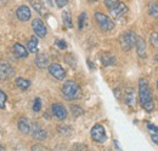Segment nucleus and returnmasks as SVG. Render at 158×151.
Segmentation results:
<instances>
[{
	"instance_id": "nucleus-2",
	"label": "nucleus",
	"mask_w": 158,
	"mask_h": 151,
	"mask_svg": "<svg viewBox=\"0 0 158 151\" xmlns=\"http://www.w3.org/2000/svg\"><path fill=\"white\" fill-rule=\"evenodd\" d=\"M61 92H62L63 98L67 100H76V99L80 98V95H81V90H80L79 85L73 80L66 81L62 86Z\"/></svg>"
},
{
	"instance_id": "nucleus-32",
	"label": "nucleus",
	"mask_w": 158,
	"mask_h": 151,
	"mask_svg": "<svg viewBox=\"0 0 158 151\" xmlns=\"http://www.w3.org/2000/svg\"><path fill=\"white\" fill-rule=\"evenodd\" d=\"M56 46L61 50H64L67 47V44H66L64 40H56Z\"/></svg>"
},
{
	"instance_id": "nucleus-31",
	"label": "nucleus",
	"mask_w": 158,
	"mask_h": 151,
	"mask_svg": "<svg viewBox=\"0 0 158 151\" xmlns=\"http://www.w3.org/2000/svg\"><path fill=\"white\" fill-rule=\"evenodd\" d=\"M33 7L39 12V14H44V5H41L38 1H33Z\"/></svg>"
},
{
	"instance_id": "nucleus-18",
	"label": "nucleus",
	"mask_w": 158,
	"mask_h": 151,
	"mask_svg": "<svg viewBox=\"0 0 158 151\" xmlns=\"http://www.w3.org/2000/svg\"><path fill=\"white\" fill-rule=\"evenodd\" d=\"M28 51L31 53H37L38 52V39L35 37H32L28 40Z\"/></svg>"
},
{
	"instance_id": "nucleus-10",
	"label": "nucleus",
	"mask_w": 158,
	"mask_h": 151,
	"mask_svg": "<svg viewBox=\"0 0 158 151\" xmlns=\"http://www.w3.org/2000/svg\"><path fill=\"white\" fill-rule=\"evenodd\" d=\"M51 111H52V115L55 117H57L59 120H61V121L62 120H66V117H67V110H66V108L62 104H59V103L52 104Z\"/></svg>"
},
{
	"instance_id": "nucleus-23",
	"label": "nucleus",
	"mask_w": 158,
	"mask_h": 151,
	"mask_svg": "<svg viewBox=\"0 0 158 151\" xmlns=\"http://www.w3.org/2000/svg\"><path fill=\"white\" fill-rule=\"evenodd\" d=\"M62 21H63V24H64L67 28H72V27H73L71 15H69L68 12H63V14H62Z\"/></svg>"
},
{
	"instance_id": "nucleus-29",
	"label": "nucleus",
	"mask_w": 158,
	"mask_h": 151,
	"mask_svg": "<svg viewBox=\"0 0 158 151\" xmlns=\"http://www.w3.org/2000/svg\"><path fill=\"white\" fill-rule=\"evenodd\" d=\"M40 109H41V100H40V98H35L34 103H33V111L38 113L40 111Z\"/></svg>"
},
{
	"instance_id": "nucleus-1",
	"label": "nucleus",
	"mask_w": 158,
	"mask_h": 151,
	"mask_svg": "<svg viewBox=\"0 0 158 151\" xmlns=\"http://www.w3.org/2000/svg\"><path fill=\"white\" fill-rule=\"evenodd\" d=\"M139 98L141 106L147 111L151 113L155 109V103H153V97L152 91L150 88V85L146 79H140L139 80Z\"/></svg>"
},
{
	"instance_id": "nucleus-4",
	"label": "nucleus",
	"mask_w": 158,
	"mask_h": 151,
	"mask_svg": "<svg viewBox=\"0 0 158 151\" xmlns=\"http://www.w3.org/2000/svg\"><path fill=\"white\" fill-rule=\"evenodd\" d=\"M95 21L99 24V27L103 32H111L114 29V23L113 21L108 16H106L102 12H95Z\"/></svg>"
},
{
	"instance_id": "nucleus-5",
	"label": "nucleus",
	"mask_w": 158,
	"mask_h": 151,
	"mask_svg": "<svg viewBox=\"0 0 158 151\" xmlns=\"http://www.w3.org/2000/svg\"><path fill=\"white\" fill-rule=\"evenodd\" d=\"M91 138H93V140L94 141H96V143H105L106 140H107V134H106V131H105V128H103V126H101V125H95L93 128H91Z\"/></svg>"
},
{
	"instance_id": "nucleus-8",
	"label": "nucleus",
	"mask_w": 158,
	"mask_h": 151,
	"mask_svg": "<svg viewBox=\"0 0 158 151\" xmlns=\"http://www.w3.org/2000/svg\"><path fill=\"white\" fill-rule=\"evenodd\" d=\"M49 73L51 74V76H54L57 80H63L66 77L64 69L60 64H57V63H52V64L49 65Z\"/></svg>"
},
{
	"instance_id": "nucleus-37",
	"label": "nucleus",
	"mask_w": 158,
	"mask_h": 151,
	"mask_svg": "<svg viewBox=\"0 0 158 151\" xmlns=\"http://www.w3.org/2000/svg\"><path fill=\"white\" fill-rule=\"evenodd\" d=\"M156 59H157V63H158V56H157V58H156Z\"/></svg>"
},
{
	"instance_id": "nucleus-35",
	"label": "nucleus",
	"mask_w": 158,
	"mask_h": 151,
	"mask_svg": "<svg viewBox=\"0 0 158 151\" xmlns=\"http://www.w3.org/2000/svg\"><path fill=\"white\" fill-rule=\"evenodd\" d=\"M4 150H5V148L2 145H0V151H4Z\"/></svg>"
},
{
	"instance_id": "nucleus-27",
	"label": "nucleus",
	"mask_w": 158,
	"mask_h": 151,
	"mask_svg": "<svg viewBox=\"0 0 158 151\" xmlns=\"http://www.w3.org/2000/svg\"><path fill=\"white\" fill-rule=\"evenodd\" d=\"M150 41H151V44H152L153 47H157L158 48V32H155V33L151 34Z\"/></svg>"
},
{
	"instance_id": "nucleus-19",
	"label": "nucleus",
	"mask_w": 158,
	"mask_h": 151,
	"mask_svg": "<svg viewBox=\"0 0 158 151\" xmlns=\"http://www.w3.org/2000/svg\"><path fill=\"white\" fill-rule=\"evenodd\" d=\"M19 130L22 133H24V134H28V133L31 132V126H29L27 118H20V121H19Z\"/></svg>"
},
{
	"instance_id": "nucleus-17",
	"label": "nucleus",
	"mask_w": 158,
	"mask_h": 151,
	"mask_svg": "<svg viewBox=\"0 0 158 151\" xmlns=\"http://www.w3.org/2000/svg\"><path fill=\"white\" fill-rule=\"evenodd\" d=\"M135 46H136V51H138L139 56L141 57V58H145V57H146V44H145L143 39H141V38L136 39Z\"/></svg>"
},
{
	"instance_id": "nucleus-22",
	"label": "nucleus",
	"mask_w": 158,
	"mask_h": 151,
	"mask_svg": "<svg viewBox=\"0 0 158 151\" xmlns=\"http://www.w3.org/2000/svg\"><path fill=\"white\" fill-rule=\"evenodd\" d=\"M148 15L153 18H158V2L151 1L148 5Z\"/></svg>"
},
{
	"instance_id": "nucleus-20",
	"label": "nucleus",
	"mask_w": 158,
	"mask_h": 151,
	"mask_svg": "<svg viewBox=\"0 0 158 151\" xmlns=\"http://www.w3.org/2000/svg\"><path fill=\"white\" fill-rule=\"evenodd\" d=\"M16 86H17L19 88H21L22 91H26V90L29 88L31 81L27 80V79H23V77H19V79H16Z\"/></svg>"
},
{
	"instance_id": "nucleus-30",
	"label": "nucleus",
	"mask_w": 158,
	"mask_h": 151,
	"mask_svg": "<svg viewBox=\"0 0 158 151\" xmlns=\"http://www.w3.org/2000/svg\"><path fill=\"white\" fill-rule=\"evenodd\" d=\"M119 2V0H105V5L108 10H111L112 7H114Z\"/></svg>"
},
{
	"instance_id": "nucleus-38",
	"label": "nucleus",
	"mask_w": 158,
	"mask_h": 151,
	"mask_svg": "<svg viewBox=\"0 0 158 151\" xmlns=\"http://www.w3.org/2000/svg\"><path fill=\"white\" fill-rule=\"evenodd\" d=\"M157 88H158V82H157Z\"/></svg>"
},
{
	"instance_id": "nucleus-25",
	"label": "nucleus",
	"mask_w": 158,
	"mask_h": 151,
	"mask_svg": "<svg viewBox=\"0 0 158 151\" xmlns=\"http://www.w3.org/2000/svg\"><path fill=\"white\" fill-rule=\"evenodd\" d=\"M6 100H7V95H6V93L0 88V109H4V108H5Z\"/></svg>"
},
{
	"instance_id": "nucleus-14",
	"label": "nucleus",
	"mask_w": 158,
	"mask_h": 151,
	"mask_svg": "<svg viewBox=\"0 0 158 151\" xmlns=\"http://www.w3.org/2000/svg\"><path fill=\"white\" fill-rule=\"evenodd\" d=\"M35 65L40 68V69H44L49 65V58L45 53H40V52H37V56H35Z\"/></svg>"
},
{
	"instance_id": "nucleus-34",
	"label": "nucleus",
	"mask_w": 158,
	"mask_h": 151,
	"mask_svg": "<svg viewBox=\"0 0 158 151\" xmlns=\"http://www.w3.org/2000/svg\"><path fill=\"white\" fill-rule=\"evenodd\" d=\"M32 150H46L45 146H41V145H33L32 146Z\"/></svg>"
},
{
	"instance_id": "nucleus-13",
	"label": "nucleus",
	"mask_w": 158,
	"mask_h": 151,
	"mask_svg": "<svg viewBox=\"0 0 158 151\" xmlns=\"http://www.w3.org/2000/svg\"><path fill=\"white\" fill-rule=\"evenodd\" d=\"M100 59H101V63H102L105 67H111V65H114V64L117 63L116 57L113 56L112 53H110V52L102 53L101 57H100Z\"/></svg>"
},
{
	"instance_id": "nucleus-9",
	"label": "nucleus",
	"mask_w": 158,
	"mask_h": 151,
	"mask_svg": "<svg viewBox=\"0 0 158 151\" xmlns=\"http://www.w3.org/2000/svg\"><path fill=\"white\" fill-rule=\"evenodd\" d=\"M110 12H111V15H112L113 17H116V18H120L122 16H124V15L128 12V6H127L124 2L119 1L114 7H112V9L110 10Z\"/></svg>"
},
{
	"instance_id": "nucleus-7",
	"label": "nucleus",
	"mask_w": 158,
	"mask_h": 151,
	"mask_svg": "<svg viewBox=\"0 0 158 151\" xmlns=\"http://www.w3.org/2000/svg\"><path fill=\"white\" fill-rule=\"evenodd\" d=\"M14 68L4 60H0V80H7L14 75Z\"/></svg>"
},
{
	"instance_id": "nucleus-36",
	"label": "nucleus",
	"mask_w": 158,
	"mask_h": 151,
	"mask_svg": "<svg viewBox=\"0 0 158 151\" xmlns=\"http://www.w3.org/2000/svg\"><path fill=\"white\" fill-rule=\"evenodd\" d=\"M89 1H90V2H96L98 0H89Z\"/></svg>"
},
{
	"instance_id": "nucleus-33",
	"label": "nucleus",
	"mask_w": 158,
	"mask_h": 151,
	"mask_svg": "<svg viewBox=\"0 0 158 151\" xmlns=\"http://www.w3.org/2000/svg\"><path fill=\"white\" fill-rule=\"evenodd\" d=\"M67 4H68V0H56V5H57V7H60V9L64 7Z\"/></svg>"
},
{
	"instance_id": "nucleus-11",
	"label": "nucleus",
	"mask_w": 158,
	"mask_h": 151,
	"mask_svg": "<svg viewBox=\"0 0 158 151\" xmlns=\"http://www.w3.org/2000/svg\"><path fill=\"white\" fill-rule=\"evenodd\" d=\"M16 16L17 18L20 19L21 22H27L29 21L31 17H32V14H31V10L27 5H21L20 7L17 9L16 11Z\"/></svg>"
},
{
	"instance_id": "nucleus-16",
	"label": "nucleus",
	"mask_w": 158,
	"mask_h": 151,
	"mask_svg": "<svg viewBox=\"0 0 158 151\" xmlns=\"http://www.w3.org/2000/svg\"><path fill=\"white\" fill-rule=\"evenodd\" d=\"M124 99H125L127 105H129L130 108H134V105H135V97H134L133 88H127V91L124 93Z\"/></svg>"
},
{
	"instance_id": "nucleus-26",
	"label": "nucleus",
	"mask_w": 158,
	"mask_h": 151,
	"mask_svg": "<svg viewBox=\"0 0 158 151\" xmlns=\"http://www.w3.org/2000/svg\"><path fill=\"white\" fill-rule=\"evenodd\" d=\"M85 21H86V14H85V12H81L80 16H79V18H78V28L79 29H83V28H84Z\"/></svg>"
},
{
	"instance_id": "nucleus-28",
	"label": "nucleus",
	"mask_w": 158,
	"mask_h": 151,
	"mask_svg": "<svg viewBox=\"0 0 158 151\" xmlns=\"http://www.w3.org/2000/svg\"><path fill=\"white\" fill-rule=\"evenodd\" d=\"M57 130H59L60 134H62V135H68V134H71V127H68V126H60Z\"/></svg>"
},
{
	"instance_id": "nucleus-24",
	"label": "nucleus",
	"mask_w": 158,
	"mask_h": 151,
	"mask_svg": "<svg viewBox=\"0 0 158 151\" xmlns=\"http://www.w3.org/2000/svg\"><path fill=\"white\" fill-rule=\"evenodd\" d=\"M71 111H72V115L74 117H79V116H81L83 113H84L83 109L79 105H71Z\"/></svg>"
},
{
	"instance_id": "nucleus-15",
	"label": "nucleus",
	"mask_w": 158,
	"mask_h": 151,
	"mask_svg": "<svg viewBox=\"0 0 158 151\" xmlns=\"http://www.w3.org/2000/svg\"><path fill=\"white\" fill-rule=\"evenodd\" d=\"M32 134H33V137H34L35 139H39V140L45 139V138H46V135H48V134H46V131H45V130H43L38 123H34V125H33V131H32Z\"/></svg>"
},
{
	"instance_id": "nucleus-12",
	"label": "nucleus",
	"mask_w": 158,
	"mask_h": 151,
	"mask_svg": "<svg viewBox=\"0 0 158 151\" xmlns=\"http://www.w3.org/2000/svg\"><path fill=\"white\" fill-rule=\"evenodd\" d=\"M12 52H14L15 57H17V58H20V59L27 58V56H28L27 48H26L22 44H20V42H16V44L12 46Z\"/></svg>"
},
{
	"instance_id": "nucleus-21",
	"label": "nucleus",
	"mask_w": 158,
	"mask_h": 151,
	"mask_svg": "<svg viewBox=\"0 0 158 151\" xmlns=\"http://www.w3.org/2000/svg\"><path fill=\"white\" fill-rule=\"evenodd\" d=\"M147 130L151 133V138H152L153 143L158 145V127L155 126V125H152V123H148L147 125Z\"/></svg>"
},
{
	"instance_id": "nucleus-6",
	"label": "nucleus",
	"mask_w": 158,
	"mask_h": 151,
	"mask_svg": "<svg viewBox=\"0 0 158 151\" xmlns=\"http://www.w3.org/2000/svg\"><path fill=\"white\" fill-rule=\"evenodd\" d=\"M32 28H33L35 35L39 37V38H45L46 34H48V29H46L44 22L39 18L33 19V22H32Z\"/></svg>"
},
{
	"instance_id": "nucleus-3",
	"label": "nucleus",
	"mask_w": 158,
	"mask_h": 151,
	"mask_svg": "<svg viewBox=\"0 0 158 151\" xmlns=\"http://www.w3.org/2000/svg\"><path fill=\"white\" fill-rule=\"evenodd\" d=\"M136 39H138V35L134 32H125V33H123L120 39H119L120 47L124 51L131 50L135 46V44H136Z\"/></svg>"
}]
</instances>
